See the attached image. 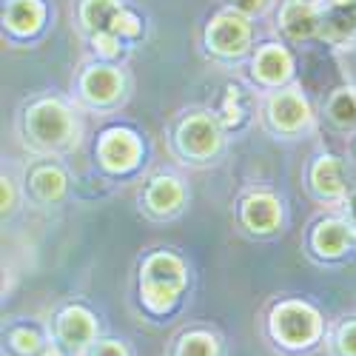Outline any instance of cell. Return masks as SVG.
Returning <instances> with one entry per match:
<instances>
[{
  "instance_id": "1",
  "label": "cell",
  "mask_w": 356,
  "mask_h": 356,
  "mask_svg": "<svg viewBox=\"0 0 356 356\" xmlns=\"http://www.w3.org/2000/svg\"><path fill=\"white\" fill-rule=\"evenodd\" d=\"M186 288V265L171 257V254H154L148 257L140 274V291H143V302L163 314L168 311L180 291Z\"/></svg>"
},
{
  "instance_id": "2",
  "label": "cell",
  "mask_w": 356,
  "mask_h": 356,
  "mask_svg": "<svg viewBox=\"0 0 356 356\" xmlns=\"http://www.w3.org/2000/svg\"><path fill=\"white\" fill-rule=\"evenodd\" d=\"M26 134L38 148H66L74 137V120L72 114L54 100H43L29 108L26 114Z\"/></svg>"
},
{
  "instance_id": "3",
  "label": "cell",
  "mask_w": 356,
  "mask_h": 356,
  "mask_svg": "<svg viewBox=\"0 0 356 356\" xmlns=\"http://www.w3.org/2000/svg\"><path fill=\"white\" fill-rule=\"evenodd\" d=\"M319 331H322V325H319L316 311L302 302H282L271 314V334L282 348H291V350L311 348Z\"/></svg>"
},
{
  "instance_id": "4",
  "label": "cell",
  "mask_w": 356,
  "mask_h": 356,
  "mask_svg": "<svg viewBox=\"0 0 356 356\" xmlns=\"http://www.w3.org/2000/svg\"><path fill=\"white\" fill-rule=\"evenodd\" d=\"M177 143H180V152L186 157L209 160L220 148V126L209 114H194L177 131Z\"/></svg>"
},
{
  "instance_id": "5",
  "label": "cell",
  "mask_w": 356,
  "mask_h": 356,
  "mask_svg": "<svg viewBox=\"0 0 356 356\" xmlns=\"http://www.w3.org/2000/svg\"><path fill=\"white\" fill-rule=\"evenodd\" d=\"M97 337V322L86 308H66L57 316V342L72 353H83L88 350V345Z\"/></svg>"
},
{
  "instance_id": "6",
  "label": "cell",
  "mask_w": 356,
  "mask_h": 356,
  "mask_svg": "<svg viewBox=\"0 0 356 356\" xmlns=\"http://www.w3.org/2000/svg\"><path fill=\"white\" fill-rule=\"evenodd\" d=\"M140 157V140L126 129H111L100 140V160L111 171H129Z\"/></svg>"
},
{
  "instance_id": "7",
  "label": "cell",
  "mask_w": 356,
  "mask_h": 356,
  "mask_svg": "<svg viewBox=\"0 0 356 356\" xmlns=\"http://www.w3.org/2000/svg\"><path fill=\"white\" fill-rule=\"evenodd\" d=\"M268 117H271V123L280 129V131H296V129H302L308 123V103L302 100L300 92H280L271 97L268 103Z\"/></svg>"
},
{
  "instance_id": "8",
  "label": "cell",
  "mask_w": 356,
  "mask_h": 356,
  "mask_svg": "<svg viewBox=\"0 0 356 356\" xmlns=\"http://www.w3.org/2000/svg\"><path fill=\"white\" fill-rule=\"evenodd\" d=\"M209 43L220 54H240L248 46V26H245V20L234 17V15L217 17L211 23V29H209Z\"/></svg>"
},
{
  "instance_id": "9",
  "label": "cell",
  "mask_w": 356,
  "mask_h": 356,
  "mask_svg": "<svg viewBox=\"0 0 356 356\" xmlns=\"http://www.w3.org/2000/svg\"><path fill=\"white\" fill-rule=\"evenodd\" d=\"M282 220V211H280V202L271 197V194H254L245 200L243 205V222L257 231V234H265V231H274Z\"/></svg>"
},
{
  "instance_id": "10",
  "label": "cell",
  "mask_w": 356,
  "mask_h": 356,
  "mask_svg": "<svg viewBox=\"0 0 356 356\" xmlns=\"http://www.w3.org/2000/svg\"><path fill=\"white\" fill-rule=\"evenodd\" d=\"M120 88H123V77L108 66L88 69L83 74V95H86V100H92L97 106L111 103L117 95H120Z\"/></svg>"
},
{
  "instance_id": "11",
  "label": "cell",
  "mask_w": 356,
  "mask_h": 356,
  "mask_svg": "<svg viewBox=\"0 0 356 356\" xmlns=\"http://www.w3.org/2000/svg\"><path fill=\"white\" fill-rule=\"evenodd\" d=\"M145 202L154 214H171L180 209V202H183V186L177 183L174 177H157L145 191Z\"/></svg>"
},
{
  "instance_id": "12",
  "label": "cell",
  "mask_w": 356,
  "mask_h": 356,
  "mask_svg": "<svg viewBox=\"0 0 356 356\" xmlns=\"http://www.w3.org/2000/svg\"><path fill=\"white\" fill-rule=\"evenodd\" d=\"M350 228L339 220H325L316 225L314 231V248L322 254V257H337L342 254L348 245H350Z\"/></svg>"
},
{
  "instance_id": "13",
  "label": "cell",
  "mask_w": 356,
  "mask_h": 356,
  "mask_svg": "<svg viewBox=\"0 0 356 356\" xmlns=\"http://www.w3.org/2000/svg\"><path fill=\"white\" fill-rule=\"evenodd\" d=\"M311 183L319 197H337L345 188V177H342V163L337 157H322L316 160L311 171Z\"/></svg>"
},
{
  "instance_id": "14",
  "label": "cell",
  "mask_w": 356,
  "mask_h": 356,
  "mask_svg": "<svg viewBox=\"0 0 356 356\" xmlns=\"http://www.w3.org/2000/svg\"><path fill=\"white\" fill-rule=\"evenodd\" d=\"M254 72L259 80L265 83H280L291 74V57L288 51H282L280 46H268V49H262L257 54V60H254Z\"/></svg>"
},
{
  "instance_id": "15",
  "label": "cell",
  "mask_w": 356,
  "mask_h": 356,
  "mask_svg": "<svg viewBox=\"0 0 356 356\" xmlns=\"http://www.w3.org/2000/svg\"><path fill=\"white\" fill-rule=\"evenodd\" d=\"M282 23H285V32L291 38H308V35L316 32V26H319L316 12L308 3H302V0H291V3L285 6Z\"/></svg>"
},
{
  "instance_id": "16",
  "label": "cell",
  "mask_w": 356,
  "mask_h": 356,
  "mask_svg": "<svg viewBox=\"0 0 356 356\" xmlns=\"http://www.w3.org/2000/svg\"><path fill=\"white\" fill-rule=\"evenodd\" d=\"M120 12L123 9L117 6V0H86V3H83V20H86V26L92 29L95 35L111 32V29H114V17L120 15Z\"/></svg>"
},
{
  "instance_id": "17",
  "label": "cell",
  "mask_w": 356,
  "mask_h": 356,
  "mask_svg": "<svg viewBox=\"0 0 356 356\" xmlns=\"http://www.w3.org/2000/svg\"><path fill=\"white\" fill-rule=\"evenodd\" d=\"M40 20H43V6L38 3V0H15V3L9 6V12H6V23H9V29H15L17 35L35 32V29L40 26Z\"/></svg>"
},
{
  "instance_id": "18",
  "label": "cell",
  "mask_w": 356,
  "mask_h": 356,
  "mask_svg": "<svg viewBox=\"0 0 356 356\" xmlns=\"http://www.w3.org/2000/svg\"><path fill=\"white\" fill-rule=\"evenodd\" d=\"M63 188H66V177H63L60 168H54V165L35 168V174H32V191H35L38 200L54 202V200H60Z\"/></svg>"
},
{
  "instance_id": "19",
  "label": "cell",
  "mask_w": 356,
  "mask_h": 356,
  "mask_svg": "<svg viewBox=\"0 0 356 356\" xmlns=\"http://www.w3.org/2000/svg\"><path fill=\"white\" fill-rule=\"evenodd\" d=\"M220 353V345L211 334H202V331H194V334H186L180 342H177V350L174 356H217Z\"/></svg>"
},
{
  "instance_id": "20",
  "label": "cell",
  "mask_w": 356,
  "mask_h": 356,
  "mask_svg": "<svg viewBox=\"0 0 356 356\" xmlns=\"http://www.w3.org/2000/svg\"><path fill=\"white\" fill-rule=\"evenodd\" d=\"M331 120L342 129H353L356 126V92L353 88H345L331 100Z\"/></svg>"
},
{
  "instance_id": "21",
  "label": "cell",
  "mask_w": 356,
  "mask_h": 356,
  "mask_svg": "<svg viewBox=\"0 0 356 356\" xmlns=\"http://www.w3.org/2000/svg\"><path fill=\"white\" fill-rule=\"evenodd\" d=\"M325 32H328L331 38H348L356 32V6L348 3V6H339L328 23H325Z\"/></svg>"
},
{
  "instance_id": "22",
  "label": "cell",
  "mask_w": 356,
  "mask_h": 356,
  "mask_svg": "<svg viewBox=\"0 0 356 356\" xmlns=\"http://www.w3.org/2000/svg\"><path fill=\"white\" fill-rule=\"evenodd\" d=\"M9 345L20 356H38L46 348L43 339H40V334L35 328H17V331H12L9 334Z\"/></svg>"
},
{
  "instance_id": "23",
  "label": "cell",
  "mask_w": 356,
  "mask_h": 356,
  "mask_svg": "<svg viewBox=\"0 0 356 356\" xmlns=\"http://www.w3.org/2000/svg\"><path fill=\"white\" fill-rule=\"evenodd\" d=\"M331 348H334V356H356V319L339 325Z\"/></svg>"
},
{
  "instance_id": "24",
  "label": "cell",
  "mask_w": 356,
  "mask_h": 356,
  "mask_svg": "<svg viewBox=\"0 0 356 356\" xmlns=\"http://www.w3.org/2000/svg\"><path fill=\"white\" fill-rule=\"evenodd\" d=\"M86 356H129L126 345L117 339H103V342H92L86 350Z\"/></svg>"
},
{
  "instance_id": "25",
  "label": "cell",
  "mask_w": 356,
  "mask_h": 356,
  "mask_svg": "<svg viewBox=\"0 0 356 356\" xmlns=\"http://www.w3.org/2000/svg\"><path fill=\"white\" fill-rule=\"evenodd\" d=\"M114 35H137L140 32V23H137V17L134 15H129V12H120L114 17V29H111Z\"/></svg>"
},
{
  "instance_id": "26",
  "label": "cell",
  "mask_w": 356,
  "mask_h": 356,
  "mask_svg": "<svg viewBox=\"0 0 356 356\" xmlns=\"http://www.w3.org/2000/svg\"><path fill=\"white\" fill-rule=\"evenodd\" d=\"M95 46L103 51V54H117V35L111 32H103V35H95Z\"/></svg>"
},
{
  "instance_id": "27",
  "label": "cell",
  "mask_w": 356,
  "mask_h": 356,
  "mask_svg": "<svg viewBox=\"0 0 356 356\" xmlns=\"http://www.w3.org/2000/svg\"><path fill=\"white\" fill-rule=\"evenodd\" d=\"M234 6L240 9V12H248V15H254V12H259V9L265 6V0H234Z\"/></svg>"
},
{
  "instance_id": "28",
  "label": "cell",
  "mask_w": 356,
  "mask_h": 356,
  "mask_svg": "<svg viewBox=\"0 0 356 356\" xmlns=\"http://www.w3.org/2000/svg\"><path fill=\"white\" fill-rule=\"evenodd\" d=\"M12 202H15L12 186H9V180H3V211H9V209H12Z\"/></svg>"
},
{
  "instance_id": "29",
  "label": "cell",
  "mask_w": 356,
  "mask_h": 356,
  "mask_svg": "<svg viewBox=\"0 0 356 356\" xmlns=\"http://www.w3.org/2000/svg\"><path fill=\"white\" fill-rule=\"evenodd\" d=\"M40 356H63V345H57V342H49L43 350H40Z\"/></svg>"
},
{
  "instance_id": "30",
  "label": "cell",
  "mask_w": 356,
  "mask_h": 356,
  "mask_svg": "<svg viewBox=\"0 0 356 356\" xmlns=\"http://www.w3.org/2000/svg\"><path fill=\"white\" fill-rule=\"evenodd\" d=\"M350 214H353V217H356V194H353V197H350Z\"/></svg>"
},
{
  "instance_id": "31",
  "label": "cell",
  "mask_w": 356,
  "mask_h": 356,
  "mask_svg": "<svg viewBox=\"0 0 356 356\" xmlns=\"http://www.w3.org/2000/svg\"><path fill=\"white\" fill-rule=\"evenodd\" d=\"M337 3H339V6H348V3H353V0H337Z\"/></svg>"
}]
</instances>
